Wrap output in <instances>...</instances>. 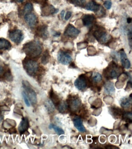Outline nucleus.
Segmentation results:
<instances>
[{
	"instance_id": "f257e3e1",
	"label": "nucleus",
	"mask_w": 132,
	"mask_h": 149,
	"mask_svg": "<svg viewBox=\"0 0 132 149\" xmlns=\"http://www.w3.org/2000/svg\"><path fill=\"white\" fill-rule=\"evenodd\" d=\"M23 51L29 58H37L42 51V46L40 42L33 40L26 43L23 48Z\"/></svg>"
},
{
	"instance_id": "f03ea898",
	"label": "nucleus",
	"mask_w": 132,
	"mask_h": 149,
	"mask_svg": "<svg viewBox=\"0 0 132 149\" xmlns=\"http://www.w3.org/2000/svg\"><path fill=\"white\" fill-rule=\"evenodd\" d=\"M24 69L29 75L33 76L35 75L39 69V65L36 61L30 58H26L23 61Z\"/></svg>"
},
{
	"instance_id": "7ed1b4c3",
	"label": "nucleus",
	"mask_w": 132,
	"mask_h": 149,
	"mask_svg": "<svg viewBox=\"0 0 132 149\" xmlns=\"http://www.w3.org/2000/svg\"><path fill=\"white\" fill-rule=\"evenodd\" d=\"M104 70L103 72L104 77L107 79H115L121 73L120 68L118 67L114 62L111 63Z\"/></svg>"
},
{
	"instance_id": "20e7f679",
	"label": "nucleus",
	"mask_w": 132,
	"mask_h": 149,
	"mask_svg": "<svg viewBox=\"0 0 132 149\" xmlns=\"http://www.w3.org/2000/svg\"><path fill=\"white\" fill-rule=\"evenodd\" d=\"M74 85L79 90H84L87 87L92 86V80L87 78L85 74H82L75 80Z\"/></svg>"
},
{
	"instance_id": "39448f33",
	"label": "nucleus",
	"mask_w": 132,
	"mask_h": 149,
	"mask_svg": "<svg viewBox=\"0 0 132 149\" xmlns=\"http://www.w3.org/2000/svg\"><path fill=\"white\" fill-rule=\"evenodd\" d=\"M66 102L69 110L73 112H76L81 108L82 101L76 95H70L67 99Z\"/></svg>"
},
{
	"instance_id": "423d86ee",
	"label": "nucleus",
	"mask_w": 132,
	"mask_h": 149,
	"mask_svg": "<svg viewBox=\"0 0 132 149\" xmlns=\"http://www.w3.org/2000/svg\"><path fill=\"white\" fill-rule=\"evenodd\" d=\"M23 86L25 90V93L29 99L32 104H35L37 102L36 93L31 87L30 84L27 81H23Z\"/></svg>"
},
{
	"instance_id": "0eeeda50",
	"label": "nucleus",
	"mask_w": 132,
	"mask_h": 149,
	"mask_svg": "<svg viewBox=\"0 0 132 149\" xmlns=\"http://www.w3.org/2000/svg\"><path fill=\"white\" fill-rule=\"evenodd\" d=\"M93 35L96 39L101 43L104 44L110 39V36L101 29H97L94 32Z\"/></svg>"
},
{
	"instance_id": "6e6552de",
	"label": "nucleus",
	"mask_w": 132,
	"mask_h": 149,
	"mask_svg": "<svg viewBox=\"0 0 132 149\" xmlns=\"http://www.w3.org/2000/svg\"><path fill=\"white\" fill-rule=\"evenodd\" d=\"M9 37L12 41L16 44H19L24 38L22 31L19 30H15L10 31Z\"/></svg>"
},
{
	"instance_id": "1a4fd4ad",
	"label": "nucleus",
	"mask_w": 132,
	"mask_h": 149,
	"mask_svg": "<svg viewBox=\"0 0 132 149\" xmlns=\"http://www.w3.org/2000/svg\"><path fill=\"white\" fill-rule=\"evenodd\" d=\"M57 59L61 63L68 65L71 62L72 58L68 52L65 51H60L58 54Z\"/></svg>"
},
{
	"instance_id": "9d476101",
	"label": "nucleus",
	"mask_w": 132,
	"mask_h": 149,
	"mask_svg": "<svg viewBox=\"0 0 132 149\" xmlns=\"http://www.w3.org/2000/svg\"><path fill=\"white\" fill-rule=\"evenodd\" d=\"M80 31L72 24H69L65 30V36L69 37H77Z\"/></svg>"
},
{
	"instance_id": "9b49d317",
	"label": "nucleus",
	"mask_w": 132,
	"mask_h": 149,
	"mask_svg": "<svg viewBox=\"0 0 132 149\" xmlns=\"http://www.w3.org/2000/svg\"><path fill=\"white\" fill-rule=\"evenodd\" d=\"M25 19L26 23L31 27L35 26L37 24V17L35 14L32 13H30L26 14Z\"/></svg>"
},
{
	"instance_id": "f8f14e48",
	"label": "nucleus",
	"mask_w": 132,
	"mask_h": 149,
	"mask_svg": "<svg viewBox=\"0 0 132 149\" xmlns=\"http://www.w3.org/2000/svg\"><path fill=\"white\" fill-rule=\"evenodd\" d=\"M36 34L41 38H47L48 35L47 26L46 24H43L38 27L36 30Z\"/></svg>"
},
{
	"instance_id": "ddd939ff",
	"label": "nucleus",
	"mask_w": 132,
	"mask_h": 149,
	"mask_svg": "<svg viewBox=\"0 0 132 149\" xmlns=\"http://www.w3.org/2000/svg\"><path fill=\"white\" fill-rule=\"evenodd\" d=\"M73 123L75 127L79 131L82 132H85L86 130L83 125V121L81 117L77 116H75L73 119Z\"/></svg>"
},
{
	"instance_id": "4468645a",
	"label": "nucleus",
	"mask_w": 132,
	"mask_h": 149,
	"mask_svg": "<svg viewBox=\"0 0 132 149\" xmlns=\"http://www.w3.org/2000/svg\"><path fill=\"white\" fill-rule=\"evenodd\" d=\"M29 127V123L27 118H23L19 123L18 130L20 134H23L28 130Z\"/></svg>"
},
{
	"instance_id": "2eb2a0df",
	"label": "nucleus",
	"mask_w": 132,
	"mask_h": 149,
	"mask_svg": "<svg viewBox=\"0 0 132 149\" xmlns=\"http://www.w3.org/2000/svg\"><path fill=\"white\" fill-rule=\"evenodd\" d=\"M59 11L58 9H55L53 6L50 5L47 6V5L44 6L42 9V15L44 16H48L50 15H54Z\"/></svg>"
},
{
	"instance_id": "dca6fc26",
	"label": "nucleus",
	"mask_w": 132,
	"mask_h": 149,
	"mask_svg": "<svg viewBox=\"0 0 132 149\" xmlns=\"http://www.w3.org/2000/svg\"><path fill=\"white\" fill-rule=\"evenodd\" d=\"M120 58L122 66L127 69H129L131 67V63L124 51H121L120 52Z\"/></svg>"
},
{
	"instance_id": "f3484780",
	"label": "nucleus",
	"mask_w": 132,
	"mask_h": 149,
	"mask_svg": "<svg viewBox=\"0 0 132 149\" xmlns=\"http://www.w3.org/2000/svg\"><path fill=\"white\" fill-rule=\"evenodd\" d=\"M104 92L105 94L112 95L115 93L114 84L111 81H108L104 84Z\"/></svg>"
},
{
	"instance_id": "a211bd4d",
	"label": "nucleus",
	"mask_w": 132,
	"mask_h": 149,
	"mask_svg": "<svg viewBox=\"0 0 132 149\" xmlns=\"http://www.w3.org/2000/svg\"><path fill=\"white\" fill-rule=\"evenodd\" d=\"M100 8V5L97 3L93 0L88 2L85 6V9L90 11L97 12Z\"/></svg>"
},
{
	"instance_id": "6ab92c4d",
	"label": "nucleus",
	"mask_w": 132,
	"mask_h": 149,
	"mask_svg": "<svg viewBox=\"0 0 132 149\" xmlns=\"http://www.w3.org/2000/svg\"><path fill=\"white\" fill-rule=\"evenodd\" d=\"M109 111L113 117L117 118H120L123 114V111L122 109L119 107H110Z\"/></svg>"
},
{
	"instance_id": "aec40b11",
	"label": "nucleus",
	"mask_w": 132,
	"mask_h": 149,
	"mask_svg": "<svg viewBox=\"0 0 132 149\" xmlns=\"http://www.w3.org/2000/svg\"><path fill=\"white\" fill-rule=\"evenodd\" d=\"M95 17L92 15H84L82 18L83 24L85 26H88L91 25L95 22Z\"/></svg>"
},
{
	"instance_id": "412c9836",
	"label": "nucleus",
	"mask_w": 132,
	"mask_h": 149,
	"mask_svg": "<svg viewBox=\"0 0 132 149\" xmlns=\"http://www.w3.org/2000/svg\"><path fill=\"white\" fill-rule=\"evenodd\" d=\"M120 104L121 107L124 109H128L131 105V96L129 97H124L120 99Z\"/></svg>"
},
{
	"instance_id": "4be33fe9",
	"label": "nucleus",
	"mask_w": 132,
	"mask_h": 149,
	"mask_svg": "<svg viewBox=\"0 0 132 149\" xmlns=\"http://www.w3.org/2000/svg\"><path fill=\"white\" fill-rule=\"evenodd\" d=\"M56 106L59 111L62 113H65L67 110H69L68 105L66 102L65 101H60Z\"/></svg>"
},
{
	"instance_id": "5701e85b",
	"label": "nucleus",
	"mask_w": 132,
	"mask_h": 149,
	"mask_svg": "<svg viewBox=\"0 0 132 149\" xmlns=\"http://www.w3.org/2000/svg\"><path fill=\"white\" fill-rule=\"evenodd\" d=\"M11 47V43L7 40L4 38L0 39V49H1L8 50Z\"/></svg>"
},
{
	"instance_id": "b1692460",
	"label": "nucleus",
	"mask_w": 132,
	"mask_h": 149,
	"mask_svg": "<svg viewBox=\"0 0 132 149\" xmlns=\"http://www.w3.org/2000/svg\"><path fill=\"white\" fill-rule=\"evenodd\" d=\"M45 106L48 112L52 113L55 110V105L50 99H47L45 102Z\"/></svg>"
},
{
	"instance_id": "393cba45",
	"label": "nucleus",
	"mask_w": 132,
	"mask_h": 149,
	"mask_svg": "<svg viewBox=\"0 0 132 149\" xmlns=\"http://www.w3.org/2000/svg\"><path fill=\"white\" fill-rule=\"evenodd\" d=\"M49 95L50 100L53 101L54 105L56 106L60 101L58 96L54 93L53 89L50 92Z\"/></svg>"
},
{
	"instance_id": "a878e982",
	"label": "nucleus",
	"mask_w": 132,
	"mask_h": 149,
	"mask_svg": "<svg viewBox=\"0 0 132 149\" xmlns=\"http://www.w3.org/2000/svg\"><path fill=\"white\" fill-rule=\"evenodd\" d=\"M50 58V56L49 51L48 50H46L44 52L42 58H41V63L44 65H46L49 61Z\"/></svg>"
},
{
	"instance_id": "bb28decb",
	"label": "nucleus",
	"mask_w": 132,
	"mask_h": 149,
	"mask_svg": "<svg viewBox=\"0 0 132 149\" xmlns=\"http://www.w3.org/2000/svg\"><path fill=\"white\" fill-rule=\"evenodd\" d=\"M49 128L50 129H53L55 130V132L59 135L63 134H64V132L63 129L57 126L54 125L53 124H50L49 125Z\"/></svg>"
},
{
	"instance_id": "cd10ccee",
	"label": "nucleus",
	"mask_w": 132,
	"mask_h": 149,
	"mask_svg": "<svg viewBox=\"0 0 132 149\" xmlns=\"http://www.w3.org/2000/svg\"><path fill=\"white\" fill-rule=\"evenodd\" d=\"M102 79L101 74L98 73H94L93 75L92 80L95 83L100 82Z\"/></svg>"
},
{
	"instance_id": "c85d7f7f",
	"label": "nucleus",
	"mask_w": 132,
	"mask_h": 149,
	"mask_svg": "<svg viewBox=\"0 0 132 149\" xmlns=\"http://www.w3.org/2000/svg\"><path fill=\"white\" fill-rule=\"evenodd\" d=\"M122 118L126 122H131L132 113L131 112L124 113L122 115Z\"/></svg>"
},
{
	"instance_id": "c756f323",
	"label": "nucleus",
	"mask_w": 132,
	"mask_h": 149,
	"mask_svg": "<svg viewBox=\"0 0 132 149\" xmlns=\"http://www.w3.org/2000/svg\"><path fill=\"white\" fill-rule=\"evenodd\" d=\"M33 9V5L30 3H28L25 5V8H24V12L26 13V14L30 13L32 11Z\"/></svg>"
},
{
	"instance_id": "7c9ffc66",
	"label": "nucleus",
	"mask_w": 132,
	"mask_h": 149,
	"mask_svg": "<svg viewBox=\"0 0 132 149\" xmlns=\"http://www.w3.org/2000/svg\"><path fill=\"white\" fill-rule=\"evenodd\" d=\"M70 2L79 6H82L85 2L86 0H70Z\"/></svg>"
},
{
	"instance_id": "2f4dec72",
	"label": "nucleus",
	"mask_w": 132,
	"mask_h": 149,
	"mask_svg": "<svg viewBox=\"0 0 132 149\" xmlns=\"http://www.w3.org/2000/svg\"><path fill=\"white\" fill-rule=\"evenodd\" d=\"M4 78L8 81H12V78L10 70H8L4 74Z\"/></svg>"
},
{
	"instance_id": "473e14b6",
	"label": "nucleus",
	"mask_w": 132,
	"mask_h": 149,
	"mask_svg": "<svg viewBox=\"0 0 132 149\" xmlns=\"http://www.w3.org/2000/svg\"><path fill=\"white\" fill-rule=\"evenodd\" d=\"M22 94L23 98L24 101H25V103L26 104V106L28 107H29L30 104L28 98V97L27 95H26V93H25V92H23L22 93Z\"/></svg>"
},
{
	"instance_id": "72a5a7b5",
	"label": "nucleus",
	"mask_w": 132,
	"mask_h": 149,
	"mask_svg": "<svg viewBox=\"0 0 132 149\" xmlns=\"http://www.w3.org/2000/svg\"><path fill=\"white\" fill-rule=\"evenodd\" d=\"M104 6L106 9H109L111 8L112 3L111 1L109 0H106L104 3Z\"/></svg>"
},
{
	"instance_id": "f704fd0d",
	"label": "nucleus",
	"mask_w": 132,
	"mask_h": 149,
	"mask_svg": "<svg viewBox=\"0 0 132 149\" xmlns=\"http://www.w3.org/2000/svg\"><path fill=\"white\" fill-rule=\"evenodd\" d=\"M128 38L129 40V44L130 46L131 47H132V30H130L128 31Z\"/></svg>"
},
{
	"instance_id": "c9c22d12",
	"label": "nucleus",
	"mask_w": 132,
	"mask_h": 149,
	"mask_svg": "<svg viewBox=\"0 0 132 149\" xmlns=\"http://www.w3.org/2000/svg\"><path fill=\"white\" fill-rule=\"evenodd\" d=\"M72 14V13L71 12L69 11L67 12L66 14L65 17V19L66 20H68L71 17Z\"/></svg>"
},
{
	"instance_id": "e433bc0d",
	"label": "nucleus",
	"mask_w": 132,
	"mask_h": 149,
	"mask_svg": "<svg viewBox=\"0 0 132 149\" xmlns=\"http://www.w3.org/2000/svg\"><path fill=\"white\" fill-rule=\"evenodd\" d=\"M3 72H4L3 68V66L0 65V77L3 74Z\"/></svg>"
},
{
	"instance_id": "4c0bfd02",
	"label": "nucleus",
	"mask_w": 132,
	"mask_h": 149,
	"mask_svg": "<svg viewBox=\"0 0 132 149\" xmlns=\"http://www.w3.org/2000/svg\"><path fill=\"white\" fill-rule=\"evenodd\" d=\"M65 14V10H62L61 13V17H62V19L64 18V15Z\"/></svg>"
},
{
	"instance_id": "58836bf2",
	"label": "nucleus",
	"mask_w": 132,
	"mask_h": 149,
	"mask_svg": "<svg viewBox=\"0 0 132 149\" xmlns=\"http://www.w3.org/2000/svg\"><path fill=\"white\" fill-rule=\"evenodd\" d=\"M131 17H128V18H127V23H131Z\"/></svg>"
},
{
	"instance_id": "ea45409f",
	"label": "nucleus",
	"mask_w": 132,
	"mask_h": 149,
	"mask_svg": "<svg viewBox=\"0 0 132 149\" xmlns=\"http://www.w3.org/2000/svg\"><path fill=\"white\" fill-rule=\"evenodd\" d=\"M60 35H61V33L60 32H57L55 34L54 36L55 37H58L60 36Z\"/></svg>"
},
{
	"instance_id": "a19ab883",
	"label": "nucleus",
	"mask_w": 132,
	"mask_h": 149,
	"mask_svg": "<svg viewBox=\"0 0 132 149\" xmlns=\"http://www.w3.org/2000/svg\"><path fill=\"white\" fill-rule=\"evenodd\" d=\"M14 1H16V2H22L24 1V0H14Z\"/></svg>"
},
{
	"instance_id": "79ce46f5",
	"label": "nucleus",
	"mask_w": 132,
	"mask_h": 149,
	"mask_svg": "<svg viewBox=\"0 0 132 149\" xmlns=\"http://www.w3.org/2000/svg\"><path fill=\"white\" fill-rule=\"evenodd\" d=\"M0 144H1V141H0Z\"/></svg>"
}]
</instances>
